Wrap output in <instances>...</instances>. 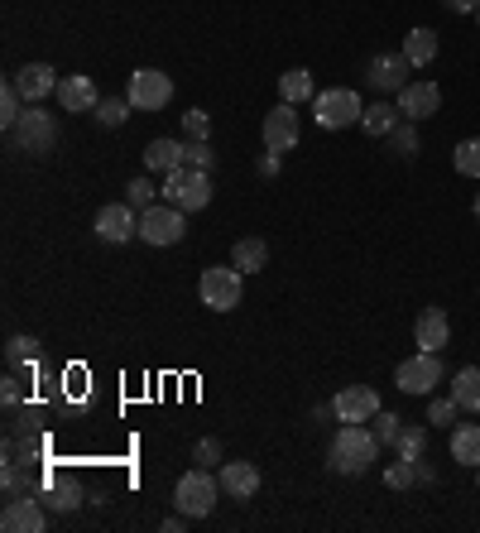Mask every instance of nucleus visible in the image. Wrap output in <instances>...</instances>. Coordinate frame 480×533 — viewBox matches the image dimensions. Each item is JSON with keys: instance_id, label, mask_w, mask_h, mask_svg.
I'll return each mask as SVG.
<instances>
[{"instance_id": "f257e3e1", "label": "nucleus", "mask_w": 480, "mask_h": 533, "mask_svg": "<svg viewBox=\"0 0 480 533\" xmlns=\"http://www.w3.org/2000/svg\"><path fill=\"white\" fill-rule=\"evenodd\" d=\"M375 457H380V437L370 433L365 423H346L332 437V447H327V466L336 476H365L375 466Z\"/></svg>"}, {"instance_id": "f03ea898", "label": "nucleus", "mask_w": 480, "mask_h": 533, "mask_svg": "<svg viewBox=\"0 0 480 533\" xmlns=\"http://www.w3.org/2000/svg\"><path fill=\"white\" fill-rule=\"evenodd\" d=\"M216 500H221V481L212 476V466L188 471L178 481V490H173V505H178V514H188V519H207L216 509Z\"/></svg>"}, {"instance_id": "7ed1b4c3", "label": "nucleus", "mask_w": 480, "mask_h": 533, "mask_svg": "<svg viewBox=\"0 0 480 533\" xmlns=\"http://www.w3.org/2000/svg\"><path fill=\"white\" fill-rule=\"evenodd\" d=\"M159 193L173 202V207H183V212H202L207 202H212V173L207 169H173L164 173V188Z\"/></svg>"}, {"instance_id": "20e7f679", "label": "nucleus", "mask_w": 480, "mask_h": 533, "mask_svg": "<svg viewBox=\"0 0 480 533\" xmlns=\"http://www.w3.org/2000/svg\"><path fill=\"white\" fill-rule=\"evenodd\" d=\"M10 135H15V149H24L29 159H44V154L58 149V116H48V111H39V106H29Z\"/></svg>"}, {"instance_id": "39448f33", "label": "nucleus", "mask_w": 480, "mask_h": 533, "mask_svg": "<svg viewBox=\"0 0 480 533\" xmlns=\"http://www.w3.org/2000/svg\"><path fill=\"white\" fill-rule=\"evenodd\" d=\"M312 116H317L322 130H346V125H360L365 101H360L351 87H332V92H317V97H312Z\"/></svg>"}, {"instance_id": "423d86ee", "label": "nucleus", "mask_w": 480, "mask_h": 533, "mask_svg": "<svg viewBox=\"0 0 480 533\" xmlns=\"http://www.w3.org/2000/svg\"><path fill=\"white\" fill-rule=\"evenodd\" d=\"M183 236H188V212H183V207L164 202V207H144L140 212V241L144 245H178Z\"/></svg>"}, {"instance_id": "0eeeda50", "label": "nucleus", "mask_w": 480, "mask_h": 533, "mask_svg": "<svg viewBox=\"0 0 480 533\" xmlns=\"http://www.w3.org/2000/svg\"><path fill=\"white\" fill-rule=\"evenodd\" d=\"M197 293H202V303L207 308H216V313H231L240 303V293H245V274H240L236 265H212L202 269V284H197Z\"/></svg>"}, {"instance_id": "6e6552de", "label": "nucleus", "mask_w": 480, "mask_h": 533, "mask_svg": "<svg viewBox=\"0 0 480 533\" xmlns=\"http://www.w3.org/2000/svg\"><path fill=\"white\" fill-rule=\"evenodd\" d=\"M125 101L135 111H164L168 101H173V77L159 73V68H135L130 87H125Z\"/></svg>"}, {"instance_id": "1a4fd4ad", "label": "nucleus", "mask_w": 480, "mask_h": 533, "mask_svg": "<svg viewBox=\"0 0 480 533\" xmlns=\"http://www.w3.org/2000/svg\"><path fill=\"white\" fill-rule=\"evenodd\" d=\"M437 380H442V361H437V351H418V356H408V361L394 370V385L404 389V394H432Z\"/></svg>"}, {"instance_id": "9d476101", "label": "nucleus", "mask_w": 480, "mask_h": 533, "mask_svg": "<svg viewBox=\"0 0 480 533\" xmlns=\"http://www.w3.org/2000/svg\"><path fill=\"white\" fill-rule=\"evenodd\" d=\"M96 236L106 245H125L130 236H140V212L130 202H111L96 212Z\"/></svg>"}, {"instance_id": "9b49d317", "label": "nucleus", "mask_w": 480, "mask_h": 533, "mask_svg": "<svg viewBox=\"0 0 480 533\" xmlns=\"http://www.w3.org/2000/svg\"><path fill=\"white\" fill-rule=\"evenodd\" d=\"M0 529H5V533H44L48 529V514H44V505L34 500V490H29V495H10V500H5Z\"/></svg>"}, {"instance_id": "f8f14e48", "label": "nucleus", "mask_w": 480, "mask_h": 533, "mask_svg": "<svg viewBox=\"0 0 480 533\" xmlns=\"http://www.w3.org/2000/svg\"><path fill=\"white\" fill-rule=\"evenodd\" d=\"M260 135H264V149H269V154H284V149H293V145H298V106L279 101V106L264 116Z\"/></svg>"}, {"instance_id": "ddd939ff", "label": "nucleus", "mask_w": 480, "mask_h": 533, "mask_svg": "<svg viewBox=\"0 0 480 533\" xmlns=\"http://www.w3.org/2000/svg\"><path fill=\"white\" fill-rule=\"evenodd\" d=\"M394 106H399L404 121H428L442 106V87L437 82H408L404 92H394Z\"/></svg>"}, {"instance_id": "4468645a", "label": "nucleus", "mask_w": 480, "mask_h": 533, "mask_svg": "<svg viewBox=\"0 0 480 533\" xmlns=\"http://www.w3.org/2000/svg\"><path fill=\"white\" fill-rule=\"evenodd\" d=\"M332 413L341 418V423H370V418L380 413V394H375L370 385H346L332 399Z\"/></svg>"}, {"instance_id": "2eb2a0df", "label": "nucleus", "mask_w": 480, "mask_h": 533, "mask_svg": "<svg viewBox=\"0 0 480 533\" xmlns=\"http://www.w3.org/2000/svg\"><path fill=\"white\" fill-rule=\"evenodd\" d=\"M10 82L20 87V97L29 101V106H39L44 97H58V82H63V77L53 73L48 63H24L20 73L10 77Z\"/></svg>"}, {"instance_id": "dca6fc26", "label": "nucleus", "mask_w": 480, "mask_h": 533, "mask_svg": "<svg viewBox=\"0 0 480 533\" xmlns=\"http://www.w3.org/2000/svg\"><path fill=\"white\" fill-rule=\"evenodd\" d=\"M408 63L404 53H375L370 58V87H380V92H404L408 87Z\"/></svg>"}, {"instance_id": "f3484780", "label": "nucleus", "mask_w": 480, "mask_h": 533, "mask_svg": "<svg viewBox=\"0 0 480 533\" xmlns=\"http://www.w3.org/2000/svg\"><path fill=\"white\" fill-rule=\"evenodd\" d=\"M413 341H418V351H442L447 341H452V322L442 308H423L418 322H413Z\"/></svg>"}, {"instance_id": "a211bd4d", "label": "nucleus", "mask_w": 480, "mask_h": 533, "mask_svg": "<svg viewBox=\"0 0 480 533\" xmlns=\"http://www.w3.org/2000/svg\"><path fill=\"white\" fill-rule=\"evenodd\" d=\"M221 490L231 500H250L260 490V466L255 461H221Z\"/></svg>"}, {"instance_id": "6ab92c4d", "label": "nucleus", "mask_w": 480, "mask_h": 533, "mask_svg": "<svg viewBox=\"0 0 480 533\" xmlns=\"http://www.w3.org/2000/svg\"><path fill=\"white\" fill-rule=\"evenodd\" d=\"M58 101H63V111H96L101 106V97H96V82L92 77H82V73H72L58 82Z\"/></svg>"}, {"instance_id": "aec40b11", "label": "nucleus", "mask_w": 480, "mask_h": 533, "mask_svg": "<svg viewBox=\"0 0 480 533\" xmlns=\"http://www.w3.org/2000/svg\"><path fill=\"white\" fill-rule=\"evenodd\" d=\"M144 169L149 173L183 169V140H149V145H144Z\"/></svg>"}, {"instance_id": "412c9836", "label": "nucleus", "mask_w": 480, "mask_h": 533, "mask_svg": "<svg viewBox=\"0 0 480 533\" xmlns=\"http://www.w3.org/2000/svg\"><path fill=\"white\" fill-rule=\"evenodd\" d=\"M231 265H236L240 274H260V269L269 265V245H264L260 236H240V241L231 245Z\"/></svg>"}, {"instance_id": "4be33fe9", "label": "nucleus", "mask_w": 480, "mask_h": 533, "mask_svg": "<svg viewBox=\"0 0 480 533\" xmlns=\"http://www.w3.org/2000/svg\"><path fill=\"white\" fill-rule=\"evenodd\" d=\"M452 461H461V466H480V423H461V428H452Z\"/></svg>"}, {"instance_id": "5701e85b", "label": "nucleus", "mask_w": 480, "mask_h": 533, "mask_svg": "<svg viewBox=\"0 0 480 533\" xmlns=\"http://www.w3.org/2000/svg\"><path fill=\"white\" fill-rule=\"evenodd\" d=\"M404 121V116H399V106H384V101H375V106H365V116H360V130H365V135H370V140H375V135H389V130H394V125Z\"/></svg>"}, {"instance_id": "b1692460", "label": "nucleus", "mask_w": 480, "mask_h": 533, "mask_svg": "<svg viewBox=\"0 0 480 533\" xmlns=\"http://www.w3.org/2000/svg\"><path fill=\"white\" fill-rule=\"evenodd\" d=\"M452 399H456V404H461L466 413H480V370H476V365L456 370V380H452Z\"/></svg>"}, {"instance_id": "393cba45", "label": "nucleus", "mask_w": 480, "mask_h": 533, "mask_svg": "<svg viewBox=\"0 0 480 533\" xmlns=\"http://www.w3.org/2000/svg\"><path fill=\"white\" fill-rule=\"evenodd\" d=\"M404 58L413 63V68H423V63H432V58H437V29H408V39H404Z\"/></svg>"}, {"instance_id": "a878e982", "label": "nucleus", "mask_w": 480, "mask_h": 533, "mask_svg": "<svg viewBox=\"0 0 480 533\" xmlns=\"http://www.w3.org/2000/svg\"><path fill=\"white\" fill-rule=\"evenodd\" d=\"M279 97H284L288 106H303V101L317 97V87H312V73H308V68H293V73L279 77Z\"/></svg>"}, {"instance_id": "bb28decb", "label": "nucleus", "mask_w": 480, "mask_h": 533, "mask_svg": "<svg viewBox=\"0 0 480 533\" xmlns=\"http://www.w3.org/2000/svg\"><path fill=\"white\" fill-rule=\"evenodd\" d=\"M24 111H29V101L20 97V87H15V82H5V87H0V125H5V130H15Z\"/></svg>"}, {"instance_id": "cd10ccee", "label": "nucleus", "mask_w": 480, "mask_h": 533, "mask_svg": "<svg viewBox=\"0 0 480 533\" xmlns=\"http://www.w3.org/2000/svg\"><path fill=\"white\" fill-rule=\"evenodd\" d=\"M384 140H389V149H394L399 159H413V154H418V121H399Z\"/></svg>"}, {"instance_id": "c85d7f7f", "label": "nucleus", "mask_w": 480, "mask_h": 533, "mask_svg": "<svg viewBox=\"0 0 480 533\" xmlns=\"http://www.w3.org/2000/svg\"><path fill=\"white\" fill-rule=\"evenodd\" d=\"M413 481H423V466H418V461H408V457H399L389 471H384V485H389V490H408Z\"/></svg>"}, {"instance_id": "c756f323", "label": "nucleus", "mask_w": 480, "mask_h": 533, "mask_svg": "<svg viewBox=\"0 0 480 533\" xmlns=\"http://www.w3.org/2000/svg\"><path fill=\"white\" fill-rule=\"evenodd\" d=\"M452 164L461 178H480V140H461L452 149Z\"/></svg>"}, {"instance_id": "7c9ffc66", "label": "nucleus", "mask_w": 480, "mask_h": 533, "mask_svg": "<svg viewBox=\"0 0 480 533\" xmlns=\"http://www.w3.org/2000/svg\"><path fill=\"white\" fill-rule=\"evenodd\" d=\"M130 111H135V106H130L125 97H106L101 106H96V121L106 125V130H116V125L130 121Z\"/></svg>"}, {"instance_id": "2f4dec72", "label": "nucleus", "mask_w": 480, "mask_h": 533, "mask_svg": "<svg viewBox=\"0 0 480 533\" xmlns=\"http://www.w3.org/2000/svg\"><path fill=\"white\" fill-rule=\"evenodd\" d=\"M370 423H375V437H380V447H399V433H404V418H399V413H375V418H370Z\"/></svg>"}, {"instance_id": "473e14b6", "label": "nucleus", "mask_w": 480, "mask_h": 533, "mask_svg": "<svg viewBox=\"0 0 480 533\" xmlns=\"http://www.w3.org/2000/svg\"><path fill=\"white\" fill-rule=\"evenodd\" d=\"M154 197H159V188H154V183H149V178H130V183H125V202H130V207H135V212H144V207H154Z\"/></svg>"}, {"instance_id": "72a5a7b5", "label": "nucleus", "mask_w": 480, "mask_h": 533, "mask_svg": "<svg viewBox=\"0 0 480 533\" xmlns=\"http://www.w3.org/2000/svg\"><path fill=\"white\" fill-rule=\"evenodd\" d=\"M39 356V341L34 337H10L5 341V361H10V370H20L24 361H34Z\"/></svg>"}, {"instance_id": "f704fd0d", "label": "nucleus", "mask_w": 480, "mask_h": 533, "mask_svg": "<svg viewBox=\"0 0 480 533\" xmlns=\"http://www.w3.org/2000/svg\"><path fill=\"white\" fill-rule=\"evenodd\" d=\"M48 505H53V509H63V514L82 505V490H77V481H58V485H48Z\"/></svg>"}, {"instance_id": "c9c22d12", "label": "nucleus", "mask_w": 480, "mask_h": 533, "mask_svg": "<svg viewBox=\"0 0 480 533\" xmlns=\"http://www.w3.org/2000/svg\"><path fill=\"white\" fill-rule=\"evenodd\" d=\"M423 452H428V428H404L399 433V457L423 461Z\"/></svg>"}, {"instance_id": "e433bc0d", "label": "nucleus", "mask_w": 480, "mask_h": 533, "mask_svg": "<svg viewBox=\"0 0 480 533\" xmlns=\"http://www.w3.org/2000/svg\"><path fill=\"white\" fill-rule=\"evenodd\" d=\"M0 481H5V495H29V466H24V461H5V476H0Z\"/></svg>"}, {"instance_id": "4c0bfd02", "label": "nucleus", "mask_w": 480, "mask_h": 533, "mask_svg": "<svg viewBox=\"0 0 480 533\" xmlns=\"http://www.w3.org/2000/svg\"><path fill=\"white\" fill-rule=\"evenodd\" d=\"M212 145H207V140H183V164H188V169H207L212 173Z\"/></svg>"}, {"instance_id": "58836bf2", "label": "nucleus", "mask_w": 480, "mask_h": 533, "mask_svg": "<svg viewBox=\"0 0 480 533\" xmlns=\"http://www.w3.org/2000/svg\"><path fill=\"white\" fill-rule=\"evenodd\" d=\"M456 413H461V404H456V399H432V404H428V423H437V428H452Z\"/></svg>"}, {"instance_id": "ea45409f", "label": "nucleus", "mask_w": 480, "mask_h": 533, "mask_svg": "<svg viewBox=\"0 0 480 533\" xmlns=\"http://www.w3.org/2000/svg\"><path fill=\"white\" fill-rule=\"evenodd\" d=\"M183 135H188V140H207V135H212V121H207V111H197V106H192L188 116H183Z\"/></svg>"}, {"instance_id": "a19ab883", "label": "nucleus", "mask_w": 480, "mask_h": 533, "mask_svg": "<svg viewBox=\"0 0 480 533\" xmlns=\"http://www.w3.org/2000/svg\"><path fill=\"white\" fill-rule=\"evenodd\" d=\"M192 457H197V466H221V442H216V437H202V442L192 447Z\"/></svg>"}, {"instance_id": "79ce46f5", "label": "nucleus", "mask_w": 480, "mask_h": 533, "mask_svg": "<svg viewBox=\"0 0 480 533\" xmlns=\"http://www.w3.org/2000/svg\"><path fill=\"white\" fill-rule=\"evenodd\" d=\"M447 10H456V15H476L480 10V0H442Z\"/></svg>"}, {"instance_id": "37998d69", "label": "nucleus", "mask_w": 480, "mask_h": 533, "mask_svg": "<svg viewBox=\"0 0 480 533\" xmlns=\"http://www.w3.org/2000/svg\"><path fill=\"white\" fill-rule=\"evenodd\" d=\"M0 394H5V404H20V380L5 375V389H0Z\"/></svg>"}, {"instance_id": "c03bdc74", "label": "nucleus", "mask_w": 480, "mask_h": 533, "mask_svg": "<svg viewBox=\"0 0 480 533\" xmlns=\"http://www.w3.org/2000/svg\"><path fill=\"white\" fill-rule=\"evenodd\" d=\"M260 173H264V178H274V173H279V154H269V149H264V159H260Z\"/></svg>"}, {"instance_id": "a18cd8bd", "label": "nucleus", "mask_w": 480, "mask_h": 533, "mask_svg": "<svg viewBox=\"0 0 480 533\" xmlns=\"http://www.w3.org/2000/svg\"><path fill=\"white\" fill-rule=\"evenodd\" d=\"M476 217H480V197H476Z\"/></svg>"}, {"instance_id": "49530a36", "label": "nucleus", "mask_w": 480, "mask_h": 533, "mask_svg": "<svg viewBox=\"0 0 480 533\" xmlns=\"http://www.w3.org/2000/svg\"><path fill=\"white\" fill-rule=\"evenodd\" d=\"M476 485H480V466H476Z\"/></svg>"}, {"instance_id": "de8ad7c7", "label": "nucleus", "mask_w": 480, "mask_h": 533, "mask_svg": "<svg viewBox=\"0 0 480 533\" xmlns=\"http://www.w3.org/2000/svg\"><path fill=\"white\" fill-rule=\"evenodd\" d=\"M476 20H480V10H476Z\"/></svg>"}]
</instances>
